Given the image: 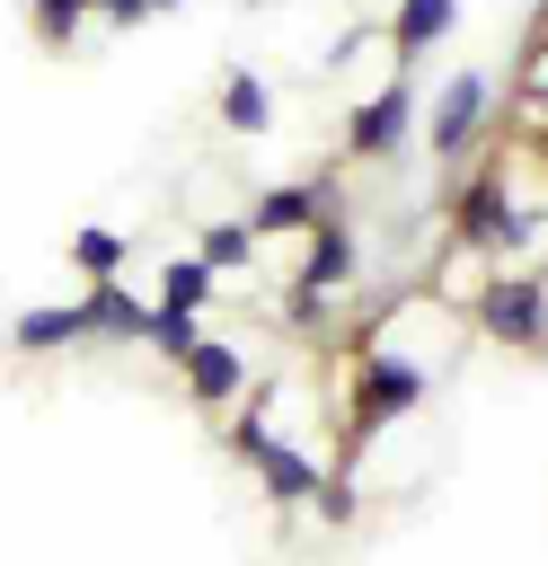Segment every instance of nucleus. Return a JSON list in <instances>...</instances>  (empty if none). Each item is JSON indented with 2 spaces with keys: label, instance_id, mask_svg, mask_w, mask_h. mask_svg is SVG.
<instances>
[{
  "label": "nucleus",
  "instance_id": "6ab92c4d",
  "mask_svg": "<svg viewBox=\"0 0 548 566\" xmlns=\"http://www.w3.org/2000/svg\"><path fill=\"white\" fill-rule=\"evenodd\" d=\"M62 9H71V18H97V0H62Z\"/></svg>",
  "mask_w": 548,
  "mask_h": 566
},
{
  "label": "nucleus",
  "instance_id": "a211bd4d",
  "mask_svg": "<svg viewBox=\"0 0 548 566\" xmlns=\"http://www.w3.org/2000/svg\"><path fill=\"white\" fill-rule=\"evenodd\" d=\"M177 0H97V18L106 27H141V18H168Z\"/></svg>",
  "mask_w": 548,
  "mask_h": 566
},
{
  "label": "nucleus",
  "instance_id": "f257e3e1",
  "mask_svg": "<svg viewBox=\"0 0 548 566\" xmlns=\"http://www.w3.org/2000/svg\"><path fill=\"white\" fill-rule=\"evenodd\" d=\"M468 256L486 265H513L521 248L548 239V195H521V142H495L477 159H460V186H451V230Z\"/></svg>",
  "mask_w": 548,
  "mask_h": 566
},
{
  "label": "nucleus",
  "instance_id": "423d86ee",
  "mask_svg": "<svg viewBox=\"0 0 548 566\" xmlns=\"http://www.w3.org/2000/svg\"><path fill=\"white\" fill-rule=\"evenodd\" d=\"M362 274V239H354V221L345 212H327V221H309V239H301V292H318V301H336L345 283Z\"/></svg>",
  "mask_w": 548,
  "mask_h": 566
},
{
  "label": "nucleus",
  "instance_id": "7ed1b4c3",
  "mask_svg": "<svg viewBox=\"0 0 548 566\" xmlns=\"http://www.w3.org/2000/svg\"><path fill=\"white\" fill-rule=\"evenodd\" d=\"M468 336H486L504 354H548V274L486 265V283L468 292Z\"/></svg>",
  "mask_w": 548,
  "mask_h": 566
},
{
  "label": "nucleus",
  "instance_id": "f3484780",
  "mask_svg": "<svg viewBox=\"0 0 548 566\" xmlns=\"http://www.w3.org/2000/svg\"><path fill=\"white\" fill-rule=\"evenodd\" d=\"M80 27H88V18H71L62 0H27V35H35L44 53H71V44H80Z\"/></svg>",
  "mask_w": 548,
  "mask_h": 566
},
{
  "label": "nucleus",
  "instance_id": "9d476101",
  "mask_svg": "<svg viewBox=\"0 0 548 566\" xmlns=\"http://www.w3.org/2000/svg\"><path fill=\"white\" fill-rule=\"evenodd\" d=\"M212 115H221V133H239V142H256V133H274V88H265V71H221V88H212Z\"/></svg>",
  "mask_w": 548,
  "mask_h": 566
},
{
  "label": "nucleus",
  "instance_id": "1a4fd4ad",
  "mask_svg": "<svg viewBox=\"0 0 548 566\" xmlns=\"http://www.w3.org/2000/svg\"><path fill=\"white\" fill-rule=\"evenodd\" d=\"M80 301H88V336H97V345H141V327H150V301H141L124 274H106V283H80Z\"/></svg>",
  "mask_w": 548,
  "mask_h": 566
},
{
  "label": "nucleus",
  "instance_id": "9b49d317",
  "mask_svg": "<svg viewBox=\"0 0 548 566\" xmlns=\"http://www.w3.org/2000/svg\"><path fill=\"white\" fill-rule=\"evenodd\" d=\"M9 345H18V354H71V345H97V336H88V301H44V310H18Z\"/></svg>",
  "mask_w": 548,
  "mask_h": 566
},
{
  "label": "nucleus",
  "instance_id": "f8f14e48",
  "mask_svg": "<svg viewBox=\"0 0 548 566\" xmlns=\"http://www.w3.org/2000/svg\"><path fill=\"white\" fill-rule=\"evenodd\" d=\"M451 18H460V0H389L380 27H389V53H398V62H424V53L451 35Z\"/></svg>",
  "mask_w": 548,
  "mask_h": 566
},
{
  "label": "nucleus",
  "instance_id": "39448f33",
  "mask_svg": "<svg viewBox=\"0 0 548 566\" xmlns=\"http://www.w3.org/2000/svg\"><path fill=\"white\" fill-rule=\"evenodd\" d=\"M407 142H415V88H407V80H380L371 97L345 106V159H354V168H380V159H398Z\"/></svg>",
  "mask_w": 548,
  "mask_h": 566
},
{
  "label": "nucleus",
  "instance_id": "ddd939ff",
  "mask_svg": "<svg viewBox=\"0 0 548 566\" xmlns=\"http://www.w3.org/2000/svg\"><path fill=\"white\" fill-rule=\"evenodd\" d=\"M194 256H203L212 274H256V265H265V239H256V221H247V212H221V221H203Z\"/></svg>",
  "mask_w": 548,
  "mask_h": 566
},
{
  "label": "nucleus",
  "instance_id": "6e6552de",
  "mask_svg": "<svg viewBox=\"0 0 548 566\" xmlns=\"http://www.w3.org/2000/svg\"><path fill=\"white\" fill-rule=\"evenodd\" d=\"M177 380H186V398H194V407H212V416H221V407H239V398H247V354H239L230 336H194V354L177 363Z\"/></svg>",
  "mask_w": 548,
  "mask_h": 566
},
{
  "label": "nucleus",
  "instance_id": "20e7f679",
  "mask_svg": "<svg viewBox=\"0 0 548 566\" xmlns=\"http://www.w3.org/2000/svg\"><path fill=\"white\" fill-rule=\"evenodd\" d=\"M486 124H495V80H486V71H451V80L433 88V106H424V150H433L442 168H460V159H477Z\"/></svg>",
  "mask_w": 548,
  "mask_h": 566
},
{
  "label": "nucleus",
  "instance_id": "f03ea898",
  "mask_svg": "<svg viewBox=\"0 0 548 566\" xmlns=\"http://www.w3.org/2000/svg\"><path fill=\"white\" fill-rule=\"evenodd\" d=\"M433 398V371L424 363H407V354H389V345H371V336H354L345 345V442H336V469L354 478V460L398 424V416H415Z\"/></svg>",
  "mask_w": 548,
  "mask_h": 566
},
{
  "label": "nucleus",
  "instance_id": "dca6fc26",
  "mask_svg": "<svg viewBox=\"0 0 548 566\" xmlns=\"http://www.w3.org/2000/svg\"><path fill=\"white\" fill-rule=\"evenodd\" d=\"M194 336H203V318H186V310H159V301H150V327H141V345H150L159 363H186V354H194Z\"/></svg>",
  "mask_w": 548,
  "mask_h": 566
},
{
  "label": "nucleus",
  "instance_id": "4468645a",
  "mask_svg": "<svg viewBox=\"0 0 548 566\" xmlns=\"http://www.w3.org/2000/svg\"><path fill=\"white\" fill-rule=\"evenodd\" d=\"M212 292H221V274H212L203 256H168L150 301H159V310H186V318H203V310H212Z\"/></svg>",
  "mask_w": 548,
  "mask_h": 566
},
{
  "label": "nucleus",
  "instance_id": "0eeeda50",
  "mask_svg": "<svg viewBox=\"0 0 548 566\" xmlns=\"http://www.w3.org/2000/svg\"><path fill=\"white\" fill-rule=\"evenodd\" d=\"M327 212H345L327 177H292V186H265V195L247 203L256 239H309V221H327Z\"/></svg>",
  "mask_w": 548,
  "mask_h": 566
},
{
  "label": "nucleus",
  "instance_id": "2eb2a0df",
  "mask_svg": "<svg viewBox=\"0 0 548 566\" xmlns=\"http://www.w3.org/2000/svg\"><path fill=\"white\" fill-rule=\"evenodd\" d=\"M124 265H133V239H124V230H97V221L71 230V274H80V283H106V274H124Z\"/></svg>",
  "mask_w": 548,
  "mask_h": 566
}]
</instances>
